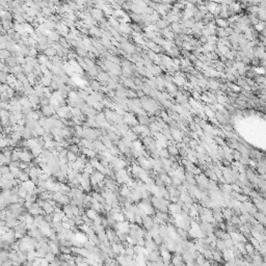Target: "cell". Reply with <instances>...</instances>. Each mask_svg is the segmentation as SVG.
I'll return each instance as SVG.
<instances>
[{
	"mask_svg": "<svg viewBox=\"0 0 266 266\" xmlns=\"http://www.w3.org/2000/svg\"><path fill=\"white\" fill-rule=\"evenodd\" d=\"M119 191H120V195H121V197H129V193H130V189H129V187H128L126 184H123L122 187L119 189Z\"/></svg>",
	"mask_w": 266,
	"mask_h": 266,
	"instance_id": "cell-17",
	"label": "cell"
},
{
	"mask_svg": "<svg viewBox=\"0 0 266 266\" xmlns=\"http://www.w3.org/2000/svg\"><path fill=\"white\" fill-rule=\"evenodd\" d=\"M49 262H47V261L45 260V259H42V261H41V264L40 266H49Z\"/></svg>",
	"mask_w": 266,
	"mask_h": 266,
	"instance_id": "cell-55",
	"label": "cell"
},
{
	"mask_svg": "<svg viewBox=\"0 0 266 266\" xmlns=\"http://www.w3.org/2000/svg\"><path fill=\"white\" fill-rule=\"evenodd\" d=\"M137 177H138V179L140 180L141 182H145L147 180V179L149 178V173L148 172H146V170H144L142 168H139L138 173H137Z\"/></svg>",
	"mask_w": 266,
	"mask_h": 266,
	"instance_id": "cell-18",
	"label": "cell"
},
{
	"mask_svg": "<svg viewBox=\"0 0 266 266\" xmlns=\"http://www.w3.org/2000/svg\"><path fill=\"white\" fill-rule=\"evenodd\" d=\"M244 248H245V252H246V254H248V255H250V256L253 255L255 252H257V250L254 248L253 245L250 244V243H248V242H246V243L244 244Z\"/></svg>",
	"mask_w": 266,
	"mask_h": 266,
	"instance_id": "cell-33",
	"label": "cell"
},
{
	"mask_svg": "<svg viewBox=\"0 0 266 266\" xmlns=\"http://www.w3.org/2000/svg\"><path fill=\"white\" fill-rule=\"evenodd\" d=\"M215 248H216V250H219L221 253H223V252H225V250H227L226 245H225L224 240H221V239H216V241H215Z\"/></svg>",
	"mask_w": 266,
	"mask_h": 266,
	"instance_id": "cell-19",
	"label": "cell"
},
{
	"mask_svg": "<svg viewBox=\"0 0 266 266\" xmlns=\"http://www.w3.org/2000/svg\"><path fill=\"white\" fill-rule=\"evenodd\" d=\"M214 22H215V25H217L216 27H218V28H227V27H229V22L226 19L215 18L214 19Z\"/></svg>",
	"mask_w": 266,
	"mask_h": 266,
	"instance_id": "cell-10",
	"label": "cell"
},
{
	"mask_svg": "<svg viewBox=\"0 0 266 266\" xmlns=\"http://www.w3.org/2000/svg\"><path fill=\"white\" fill-rule=\"evenodd\" d=\"M42 209L44 210V212L46 214H52L54 212V207H52L48 202L44 203V205L42 206Z\"/></svg>",
	"mask_w": 266,
	"mask_h": 266,
	"instance_id": "cell-20",
	"label": "cell"
},
{
	"mask_svg": "<svg viewBox=\"0 0 266 266\" xmlns=\"http://www.w3.org/2000/svg\"><path fill=\"white\" fill-rule=\"evenodd\" d=\"M35 258H37V253H35V250H31V252H28L27 253V260L28 262H33V261L35 260Z\"/></svg>",
	"mask_w": 266,
	"mask_h": 266,
	"instance_id": "cell-38",
	"label": "cell"
},
{
	"mask_svg": "<svg viewBox=\"0 0 266 266\" xmlns=\"http://www.w3.org/2000/svg\"><path fill=\"white\" fill-rule=\"evenodd\" d=\"M10 145V141L5 137H0V148H5Z\"/></svg>",
	"mask_w": 266,
	"mask_h": 266,
	"instance_id": "cell-47",
	"label": "cell"
},
{
	"mask_svg": "<svg viewBox=\"0 0 266 266\" xmlns=\"http://www.w3.org/2000/svg\"><path fill=\"white\" fill-rule=\"evenodd\" d=\"M168 211L170 212V215H178L182 212V208L180 205H178L177 203H172L168 207Z\"/></svg>",
	"mask_w": 266,
	"mask_h": 266,
	"instance_id": "cell-2",
	"label": "cell"
},
{
	"mask_svg": "<svg viewBox=\"0 0 266 266\" xmlns=\"http://www.w3.org/2000/svg\"><path fill=\"white\" fill-rule=\"evenodd\" d=\"M264 29H265V22L259 21L258 24L254 26V30H255L256 32H260V31L262 32V31H264Z\"/></svg>",
	"mask_w": 266,
	"mask_h": 266,
	"instance_id": "cell-32",
	"label": "cell"
},
{
	"mask_svg": "<svg viewBox=\"0 0 266 266\" xmlns=\"http://www.w3.org/2000/svg\"><path fill=\"white\" fill-rule=\"evenodd\" d=\"M142 226H144L146 231H150L154 226V221H153V217L149 215H146L142 218Z\"/></svg>",
	"mask_w": 266,
	"mask_h": 266,
	"instance_id": "cell-3",
	"label": "cell"
},
{
	"mask_svg": "<svg viewBox=\"0 0 266 266\" xmlns=\"http://www.w3.org/2000/svg\"><path fill=\"white\" fill-rule=\"evenodd\" d=\"M18 179L20 180V182H26V181L29 180V176H28V174L27 173H25L24 170H22L21 174L19 175Z\"/></svg>",
	"mask_w": 266,
	"mask_h": 266,
	"instance_id": "cell-35",
	"label": "cell"
},
{
	"mask_svg": "<svg viewBox=\"0 0 266 266\" xmlns=\"http://www.w3.org/2000/svg\"><path fill=\"white\" fill-rule=\"evenodd\" d=\"M37 49L35 48V47H31V48L29 49V55L30 56H35L37 53Z\"/></svg>",
	"mask_w": 266,
	"mask_h": 266,
	"instance_id": "cell-53",
	"label": "cell"
},
{
	"mask_svg": "<svg viewBox=\"0 0 266 266\" xmlns=\"http://www.w3.org/2000/svg\"><path fill=\"white\" fill-rule=\"evenodd\" d=\"M221 212H223V217H224V219L227 221H230V219L232 218V216L234 215L233 210H232V209H228V208H224Z\"/></svg>",
	"mask_w": 266,
	"mask_h": 266,
	"instance_id": "cell-13",
	"label": "cell"
},
{
	"mask_svg": "<svg viewBox=\"0 0 266 266\" xmlns=\"http://www.w3.org/2000/svg\"><path fill=\"white\" fill-rule=\"evenodd\" d=\"M203 112H204V115L207 117V119H213V117H215V112H213L212 110H211L209 107L207 106V105H205L204 106V110H203Z\"/></svg>",
	"mask_w": 266,
	"mask_h": 266,
	"instance_id": "cell-21",
	"label": "cell"
},
{
	"mask_svg": "<svg viewBox=\"0 0 266 266\" xmlns=\"http://www.w3.org/2000/svg\"><path fill=\"white\" fill-rule=\"evenodd\" d=\"M54 112H55V109L51 106L50 104H48V105H43V107H42V113H43V115H46V117H50V115H53Z\"/></svg>",
	"mask_w": 266,
	"mask_h": 266,
	"instance_id": "cell-8",
	"label": "cell"
},
{
	"mask_svg": "<svg viewBox=\"0 0 266 266\" xmlns=\"http://www.w3.org/2000/svg\"><path fill=\"white\" fill-rule=\"evenodd\" d=\"M203 257L208 261H212L213 260V256H212V250H205L204 253L202 254Z\"/></svg>",
	"mask_w": 266,
	"mask_h": 266,
	"instance_id": "cell-34",
	"label": "cell"
},
{
	"mask_svg": "<svg viewBox=\"0 0 266 266\" xmlns=\"http://www.w3.org/2000/svg\"><path fill=\"white\" fill-rule=\"evenodd\" d=\"M166 150H168L170 156H173V157H175L179 154V150L176 148V146H168Z\"/></svg>",
	"mask_w": 266,
	"mask_h": 266,
	"instance_id": "cell-23",
	"label": "cell"
},
{
	"mask_svg": "<svg viewBox=\"0 0 266 266\" xmlns=\"http://www.w3.org/2000/svg\"><path fill=\"white\" fill-rule=\"evenodd\" d=\"M131 31H132V29H131V26L129 24H127V23H120L119 30H117V32H119L120 35H129L131 33Z\"/></svg>",
	"mask_w": 266,
	"mask_h": 266,
	"instance_id": "cell-5",
	"label": "cell"
},
{
	"mask_svg": "<svg viewBox=\"0 0 266 266\" xmlns=\"http://www.w3.org/2000/svg\"><path fill=\"white\" fill-rule=\"evenodd\" d=\"M135 224L142 225V218H141L138 214H135Z\"/></svg>",
	"mask_w": 266,
	"mask_h": 266,
	"instance_id": "cell-54",
	"label": "cell"
},
{
	"mask_svg": "<svg viewBox=\"0 0 266 266\" xmlns=\"http://www.w3.org/2000/svg\"><path fill=\"white\" fill-rule=\"evenodd\" d=\"M148 128L150 129V131H151L152 133H155V132H160V128L157 126V124H156V122H150V124L148 125Z\"/></svg>",
	"mask_w": 266,
	"mask_h": 266,
	"instance_id": "cell-31",
	"label": "cell"
},
{
	"mask_svg": "<svg viewBox=\"0 0 266 266\" xmlns=\"http://www.w3.org/2000/svg\"><path fill=\"white\" fill-rule=\"evenodd\" d=\"M217 37L216 35H209L208 37H206V41H207V44H210V45H216L217 43Z\"/></svg>",
	"mask_w": 266,
	"mask_h": 266,
	"instance_id": "cell-37",
	"label": "cell"
},
{
	"mask_svg": "<svg viewBox=\"0 0 266 266\" xmlns=\"http://www.w3.org/2000/svg\"><path fill=\"white\" fill-rule=\"evenodd\" d=\"M90 13H91L92 18H93L95 21H96V20H98V21H102V20H103V12H102L101 10L92 8Z\"/></svg>",
	"mask_w": 266,
	"mask_h": 266,
	"instance_id": "cell-7",
	"label": "cell"
},
{
	"mask_svg": "<svg viewBox=\"0 0 266 266\" xmlns=\"http://www.w3.org/2000/svg\"><path fill=\"white\" fill-rule=\"evenodd\" d=\"M27 193H28V191L26 190V188L25 187H23V186H19V188H18V195H19V197L20 199H25L26 197V195H27Z\"/></svg>",
	"mask_w": 266,
	"mask_h": 266,
	"instance_id": "cell-30",
	"label": "cell"
},
{
	"mask_svg": "<svg viewBox=\"0 0 266 266\" xmlns=\"http://www.w3.org/2000/svg\"><path fill=\"white\" fill-rule=\"evenodd\" d=\"M51 82H52V79L46 77V76H43L41 78V85H43L44 88H50Z\"/></svg>",
	"mask_w": 266,
	"mask_h": 266,
	"instance_id": "cell-24",
	"label": "cell"
},
{
	"mask_svg": "<svg viewBox=\"0 0 266 266\" xmlns=\"http://www.w3.org/2000/svg\"><path fill=\"white\" fill-rule=\"evenodd\" d=\"M197 266H200V265H197Z\"/></svg>",
	"mask_w": 266,
	"mask_h": 266,
	"instance_id": "cell-58",
	"label": "cell"
},
{
	"mask_svg": "<svg viewBox=\"0 0 266 266\" xmlns=\"http://www.w3.org/2000/svg\"><path fill=\"white\" fill-rule=\"evenodd\" d=\"M21 186L25 187L28 192H33V190H35V184L33 183L31 180H28V181H26V182H22Z\"/></svg>",
	"mask_w": 266,
	"mask_h": 266,
	"instance_id": "cell-12",
	"label": "cell"
},
{
	"mask_svg": "<svg viewBox=\"0 0 266 266\" xmlns=\"http://www.w3.org/2000/svg\"><path fill=\"white\" fill-rule=\"evenodd\" d=\"M44 54H45L47 57H53L54 55L56 54V50L54 48H48L47 50L44 51Z\"/></svg>",
	"mask_w": 266,
	"mask_h": 266,
	"instance_id": "cell-40",
	"label": "cell"
},
{
	"mask_svg": "<svg viewBox=\"0 0 266 266\" xmlns=\"http://www.w3.org/2000/svg\"><path fill=\"white\" fill-rule=\"evenodd\" d=\"M155 216H157L158 218H160L161 221H168V213H164V212H159V211H157L156 212V215Z\"/></svg>",
	"mask_w": 266,
	"mask_h": 266,
	"instance_id": "cell-39",
	"label": "cell"
},
{
	"mask_svg": "<svg viewBox=\"0 0 266 266\" xmlns=\"http://www.w3.org/2000/svg\"><path fill=\"white\" fill-rule=\"evenodd\" d=\"M242 205H243V207L245 208V210H246V212L250 214V215H255L256 213L258 212V210H257V208L255 207V205H254L253 202H250V201H246V202L242 203Z\"/></svg>",
	"mask_w": 266,
	"mask_h": 266,
	"instance_id": "cell-1",
	"label": "cell"
},
{
	"mask_svg": "<svg viewBox=\"0 0 266 266\" xmlns=\"http://www.w3.org/2000/svg\"><path fill=\"white\" fill-rule=\"evenodd\" d=\"M254 217H255L256 221H258L260 225H262V226H264V225L266 224V217H265V214H263V213L257 212L255 215H254Z\"/></svg>",
	"mask_w": 266,
	"mask_h": 266,
	"instance_id": "cell-16",
	"label": "cell"
},
{
	"mask_svg": "<svg viewBox=\"0 0 266 266\" xmlns=\"http://www.w3.org/2000/svg\"><path fill=\"white\" fill-rule=\"evenodd\" d=\"M158 157H160L161 159H170V154L166 149H161L158 151Z\"/></svg>",
	"mask_w": 266,
	"mask_h": 266,
	"instance_id": "cell-25",
	"label": "cell"
},
{
	"mask_svg": "<svg viewBox=\"0 0 266 266\" xmlns=\"http://www.w3.org/2000/svg\"><path fill=\"white\" fill-rule=\"evenodd\" d=\"M0 192H1V188H0Z\"/></svg>",
	"mask_w": 266,
	"mask_h": 266,
	"instance_id": "cell-57",
	"label": "cell"
},
{
	"mask_svg": "<svg viewBox=\"0 0 266 266\" xmlns=\"http://www.w3.org/2000/svg\"><path fill=\"white\" fill-rule=\"evenodd\" d=\"M66 158H68V161H69V162H74V161H76V159H77V155L72 153V152H68Z\"/></svg>",
	"mask_w": 266,
	"mask_h": 266,
	"instance_id": "cell-42",
	"label": "cell"
},
{
	"mask_svg": "<svg viewBox=\"0 0 266 266\" xmlns=\"http://www.w3.org/2000/svg\"><path fill=\"white\" fill-rule=\"evenodd\" d=\"M92 88H93V91H101V85H100V83L97 82V81H93L92 82Z\"/></svg>",
	"mask_w": 266,
	"mask_h": 266,
	"instance_id": "cell-48",
	"label": "cell"
},
{
	"mask_svg": "<svg viewBox=\"0 0 266 266\" xmlns=\"http://www.w3.org/2000/svg\"><path fill=\"white\" fill-rule=\"evenodd\" d=\"M70 206H71V209H72L73 215H75V216L79 215V207H77V206H75V205H70Z\"/></svg>",
	"mask_w": 266,
	"mask_h": 266,
	"instance_id": "cell-50",
	"label": "cell"
},
{
	"mask_svg": "<svg viewBox=\"0 0 266 266\" xmlns=\"http://www.w3.org/2000/svg\"><path fill=\"white\" fill-rule=\"evenodd\" d=\"M224 242H225V245H226V248H228V250L233 246V241H232V239L224 240Z\"/></svg>",
	"mask_w": 266,
	"mask_h": 266,
	"instance_id": "cell-52",
	"label": "cell"
},
{
	"mask_svg": "<svg viewBox=\"0 0 266 266\" xmlns=\"http://www.w3.org/2000/svg\"><path fill=\"white\" fill-rule=\"evenodd\" d=\"M37 62L40 64H45L47 61H48V58H47V56L45 55V54H40V55H37Z\"/></svg>",
	"mask_w": 266,
	"mask_h": 266,
	"instance_id": "cell-41",
	"label": "cell"
},
{
	"mask_svg": "<svg viewBox=\"0 0 266 266\" xmlns=\"http://www.w3.org/2000/svg\"><path fill=\"white\" fill-rule=\"evenodd\" d=\"M175 102H178L179 105H183L185 103H188V97L184 96L181 92H178L176 95V100Z\"/></svg>",
	"mask_w": 266,
	"mask_h": 266,
	"instance_id": "cell-9",
	"label": "cell"
},
{
	"mask_svg": "<svg viewBox=\"0 0 266 266\" xmlns=\"http://www.w3.org/2000/svg\"><path fill=\"white\" fill-rule=\"evenodd\" d=\"M230 221H231L232 225H234V226H240V225H242L241 223H240L239 221V217L237 215H233L232 216V218L230 219Z\"/></svg>",
	"mask_w": 266,
	"mask_h": 266,
	"instance_id": "cell-43",
	"label": "cell"
},
{
	"mask_svg": "<svg viewBox=\"0 0 266 266\" xmlns=\"http://www.w3.org/2000/svg\"><path fill=\"white\" fill-rule=\"evenodd\" d=\"M253 71L255 72L256 75H258V76H264V74H265V69H264V66H253Z\"/></svg>",
	"mask_w": 266,
	"mask_h": 266,
	"instance_id": "cell-26",
	"label": "cell"
},
{
	"mask_svg": "<svg viewBox=\"0 0 266 266\" xmlns=\"http://www.w3.org/2000/svg\"><path fill=\"white\" fill-rule=\"evenodd\" d=\"M131 20H133V21L135 22V24H137V23H140L141 24V18H140V15H136V14H132L130 17Z\"/></svg>",
	"mask_w": 266,
	"mask_h": 266,
	"instance_id": "cell-45",
	"label": "cell"
},
{
	"mask_svg": "<svg viewBox=\"0 0 266 266\" xmlns=\"http://www.w3.org/2000/svg\"><path fill=\"white\" fill-rule=\"evenodd\" d=\"M170 263L173 264L174 266H184L183 261H182V256H178V255H175L172 257Z\"/></svg>",
	"mask_w": 266,
	"mask_h": 266,
	"instance_id": "cell-11",
	"label": "cell"
},
{
	"mask_svg": "<svg viewBox=\"0 0 266 266\" xmlns=\"http://www.w3.org/2000/svg\"><path fill=\"white\" fill-rule=\"evenodd\" d=\"M32 160V155L28 151H20V161L25 163H30Z\"/></svg>",
	"mask_w": 266,
	"mask_h": 266,
	"instance_id": "cell-6",
	"label": "cell"
},
{
	"mask_svg": "<svg viewBox=\"0 0 266 266\" xmlns=\"http://www.w3.org/2000/svg\"><path fill=\"white\" fill-rule=\"evenodd\" d=\"M212 256H213V260L215 261V262H217V263H221V262H224L223 255H221V252L217 250L216 248L215 250H212Z\"/></svg>",
	"mask_w": 266,
	"mask_h": 266,
	"instance_id": "cell-14",
	"label": "cell"
},
{
	"mask_svg": "<svg viewBox=\"0 0 266 266\" xmlns=\"http://www.w3.org/2000/svg\"><path fill=\"white\" fill-rule=\"evenodd\" d=\"M85 214H86V216H88L90 219H92V221H94V219L98 216V212H96V211L91 209V208L85 211Z\"/></svg>",
	"mask_w": 266,
	"mask_h": 266,
	"instance_id": "cell-27",
	"label": "cell"
},
{
	"mask_svg": "<svg viewBox=\"0 0 266 266\" xmlns=\"http://www.w3.org/2000/svg\"><path fill=\"white\" fill-rule=\"evenodd\" d=\"M216 101H217L218 104H221L223 106H225L227 103H228V97L225 96L224 95H221V96H216Z\"/></svg>",
	"mask_w": 266,
	"mask_h": 266,
	"instance_id": "cell-29",
	"label": "cell"
},
{
	"mask_svg": "<svg viewBox=\"0 0 266 266\" xmlns=\"http://www.w3.org/2000/svg\"><path fill=\"white\" fill-rule=\"evenodd\" d=\"M256 81H257V84H265V77L264 76H257Z\"/></svg>",
	"mask_w": 266,
	"mask_h": 266,
	"instance_id": "cell-51",
	"label": "cell"
},
{
	"mask_svg": "<svg viewBox=\"0 0 266 266\" xmlns=\"http://www.w3.org/2000/svg\"><path fill=\"white\" fill-rule=\"evenodd\" d=\"M239 162L241 163L242 165H244V166H248V165H250V156H248V155H241Z\"/></svg>",
	"mask_w": 266,
	"mask_h": 266,
	"instance_id": "cell-28",
	"label": "cell"
},
{
	"mask_svg": "<svg viewBox=\"0 0 266 266\" xmlns=\"http://www.w3.org/2000/svg\"><path fill=\"white\" fill-rule=\"evenodd\" d=\"M168 266H174V265H173V264H172V263H170V265H168Z\"/></svg>",
	"mask_w": 266,
	"mask_h": 266,
	"instance_id": "cell-56",
	"label": "cell"
},
{
	"mask_svg": "<svg viewBox=\"0 0 266 266\" xmlns=\"http://www.w3.org/2000/svg\"><path fill=\"white\" fill-rule=\"evenodd\" d=\"M44 259H45L47 262H49V263H52V262H54L55 261V259H56V256L55 255H53V254L51 253H47L45 255V257H44Z\"/></svg>",
	"mask_w": 266,
	"mask_h": 266,
	"instance_id": "cell-36",
	"label": "cell"
},
{
	"mask_svg": "<svg viewBox=\"0 0 266 266\" xmlns=\"http://www.w3.org/2000/svg\"><path fill=\"white\" fill-rule=\"evenodd\" d=\"M172 81L175 82V85H178V86H183L184 83L186 82L184 76H175V77L172 78Z\"/></svg>",
	"mask_w": 266,
	"mask_h": 266,
	"instance_id": "cell-15",
	"label": "cell"
},
{
	"mask_svg": "<svg viewBox=\"0 0 266 266\" xmlns=\"http://www.w3.org/2000/svg\"><path fill=\"white\" fill-rule=\"evenodd\" d=\"M68 151L72 152L74 154H77L78 152H79V148H78L77 145H70V146L68 147Z\"/></svg>",
	"mask_w": 266,
	"mask_h": 266,
	"instance_id": "cell-44",
	"label": "cell"
},
{
	"mask_svg": "<svg viewBox=\"0 0 266 266\" xmlns=\"http://www.w3.org/2000/svg\"><path fill=\"white\" fill-rule=\"evenodd\" d=\"M10 172H11V173L13 174V175L15 176V177H17V178H18L19 175L21 174L22 170H20L19 168H10Z\"/></svg>",
	"mask_w": 266,
	"mask_h": 266,
	"instance_id": "cell-46",
	"label": "cell"
},
{
	"mask_svg": "<svg viewBox=\"0 0 266 266\" xmlns=\"http://www.w3.org/2000/svg\"><path fill=\"white\" fill-rule=\"evenodd\" d=\"M250 259H252V263L255 266H261V264L264 262L263 257L258 252H255L253 255H250Z\"/></svg>",
	"mask_w": 266,
	"mask_h": 266,
	"instance_id": "cell-4",
	"label": "cell"
},
{
	"mask_svg": "<svg viewBox=\"0 0 266 266\" xmlns=\"http://www.w3.org/2000/svg\"><path fill=\"white\" fill-rule=\"evenodd\" d=\"M170 30H173V32L176 35L178 33H181V27H180V23H172L170 26Z\"/></svg>",
	"mask_w": 266,
	"mask_h": 266,
	"instance_id": "cell-22",
	"label": "cell"
},
{
	"mask_svg": "<svg viewBox=\"0 0 266 266\" xmlns=\"http://www.w3.org/2000/svg\"><path fill=\"white\" fill-rule=\"evenodd\" d=\"M76 52H77V54L79 56H86L88 55V51L85 50L84 48H77Z\"/></svg>",
	"mask_w": 266,
	"mask_h": 266,
	"instance_id": "cell-49",
	"label": "cell"
}]
</instances>
